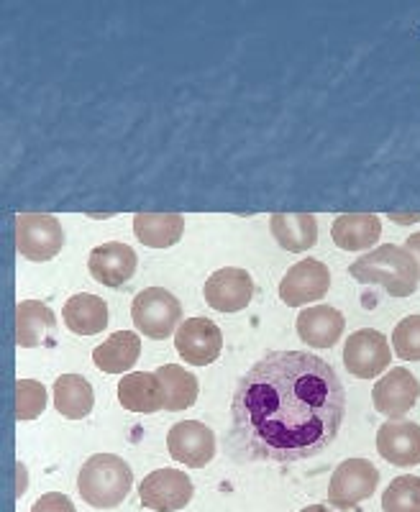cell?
Returning <instances> with one entry per match:
<instances>
[{"label": "cell", "mask_w": 420, "mask_h": 512, "mask_svg": "<svg viewBox=\"0 0 420 512\" xmlns=\"http://www.w3.org/2000/svg\"><path fill=\"white\" fill-rule=\"evenodd\" d=\"M420 397V382L410 369H390L380 382L374 384V410L390 420H403Z\"/></svg>", "instance_id": "obj_13"}, {"label": "cell", "mask_w": 420, "mask_h": 512, "mask_svg": "<svg viewBox=\"0 0 420 512\" xmlns=\"http://www.w3.org/2000/svg\"><path fill=\"white\" fill-rule=\"evenodd\" d=\"M295 328H298L300 341L310 349H331L344 336L346 318L341 310L331 305H315V308L300 310Z\"/></svg>", "instance_id": "obj_16"}, {"label": "cell", "mask_w": 420, "mask_h": 512, "mask_svg": "<svg viewBox=\"0 0 420 512\" xmlns=\"http://www.w3.org/2000/svg\"><path fill=\"white\" fill-rule=\"evenodd\" d=\"M95 405L93 384L80 374H62L54 382V408L62 418L82 420L88 418Z\"/></svg>", "instance_id": "obj_24"}, {"label": "cell", "mask_w": 420, "mask_h": 512, "mask_svg": "<svg viewBox=\"0 0 420 512\" xmlns=\"http://www.w3.org/2000/svg\"><path fill=\"white\" fill-rule=\"evenodd\" d=\"M344 415V382L326 359L269 351L236 384L228 456L239 464L313 459L336 441Z\"/></svg>", "instance_id": "obj_1"}, {"label": "cell", "mask_w": 420, "mask_h": 512, "mask_svg": "<svg viewBox=\"0 0 420 512\" xmlns=\"http://www.w3.org/2000/svg\"><path fill=\"white\" fill-rule=\"evenodd\" d=\"M47 408V387L36 379H18L16 382V418L34 420Z\"/></svg>", "instance_id": "obj_27"}, {"label": "cell", "mask_w": 420, "mask_h": 512, "mask_svg": "<svg viewBox=\"0 0 420 512\" xmlns=\"http://www.w3.org/2000/svg\"><path fill=\"white\" fill-rule=\"evenodd\" d=\"M377 451L392 466H418L420 425L413 420H387L377 431Z\"/></svg>", "instance_id": "obj_15"}, {"label": "cell", "mask_w": 420, "mask_h": 512, "mask_svg": "<svg viewBox=\"0 0 420 512\" xmlns=\"http://www.w3.org/2000/svg\"><path fill=\"white\" fill-rule=\"evenodd\" d=\"M134 487V472L129 461L116 454H95L82 464L77 474V492L90 507L113 510L129 497Z\"/></svg>", "instance_id": "obj_3"}, {"label": "cell", "mask_w": 420, "mask_h": 512, "mask_svg": "<svg viewBox=\"0 0 420 512\" xmlns=\"http://www.w3.org/2000/svg\"><path fill=\"white\" fill-rule=\"evenodd\" d=\"M141 356V338L134 331H116L93 349V364L100 372L123 374L134 369Z\"/></svg>", "instance_id": "obj_21"}, {"label": "cell", "mask_w": 420, "mask_h": 512, "mask_svg": "<svg viewBox=\"0 0 420 512\" xmlns=\"http://www.w3.org/2000/svg\"><path fill=\"white\" fill-rule=\"evenodd\" d=\"M62 318L75 336H95L108 326V303L98 295L80 292L67 300L62 308Z\"/></svg>", "instance_id": "obj_22"}, {"label": "cell", "mask_w": 420, "mask_h": 512, "mask_svg": "<svg viewBox=\"0 0 420 512\" xmlns=\"http://www.w3.org/2000/svg\"><path fill=\"white\" fill-rule=\"evenodd\" d=\"M57 331V315L41 300H21L16 305V344L21 349L47 344Z\"/></svg>", "instance_id": "obj_17"}, {"label": "cell", "mask_w": 420, "mask_h": 512, "mask_svg": "<svg viewBox=\"0 0 420 512\" xmlns=\"http://www.w3.org/2000/svg\"><path fill=\"white\" fill-rule=\"evenodd\" d=\"M392 349L385 333L362 328L349 336L344 346V367L356 379H374L390 369Z\"/></svg>", "instance_id": "obj_7"}, {"label": "cell", "mask_w": 420, "mask_h": 512, "mask_svg": "<svg viewBox=\"0 0 420 512\" xmlns=\"http://www.w3.org/2000/svg\"><path fill=\"white\" fill-rule=\"evenodd\" d=\"M31 512H77V510L67 495H62V492H49V495H41L39 500L34 502Z\"/></svg>", "instance_id": "obj_29"}, {"label": "cell", "mask_w": 420, "mask_h": 512, "mask_svg": "<svg viewBox=\"0 0 420 512\" xmlns=\"http://www.w3.org/2000/svg\"><path fill=\"white\" fill-rule=\"evenodd\" d=\"M131 318L146 338L164 341L180 328L182 303L164 287H146L131 303Z\"/></svg>", "instance_id": "obj_4"}, {"label": "cell", "mask_w": 420, "mask_h": 512, "mask_svg": "<svg viewBox=\"0 0 420 512\" xmlns=\"http://www.w3.org/2000/svg\"><path fill=\"white\" fill-rule=\"evenodd\" d=\"M195 495L193 479L180 469H157L139 487L141 505L154 512H177L190 505Z\"/></svg>", "instance_id": "obj_8"}, {"label": "cell", "mask_w": 420, "mask_h": 512, "mask_svg": "<svg viewBox=\"0 0 420 512\" xmlns=\"http://www.w3.org/2000/svg\"><path fill=\"white\" fill-rule=\"evenodd\" d=\"M185 218L177 213H139L134 216V236L149 249H170L180 244Z\"/></svg>", "instance_id": "obj_23"}, {"label": "cell", "mask_w": 420, "mask_h": 512, "mask_svg": "<svg viewBox=\"0 0 420 512\" xmlns=\"http://www.w3.org/2000/svg\"><path fill=\"white\" fill-rule=\"evenodd\" d=\"M382 510L385 512H420V477L405 474L392 479L390 487L382 495Z\"/></svg>", "instance_id": "obj_26"}, {"label": "cell", "mask_w": 420, "mask_h": 512, "mask_svg": "<svg viewBox=\"0 0 420 512\" xmlns=\"http://www.w3.org/2000/svg\"><path fill=\"white\" fill-rule=\"evenodd\" d=\"M300 512H333V510L328 505H308V507H303Z\"/></svg>", "instance_id": "obj_31"}, {"label": "cell", "mask_w": 420, "mask_h": 512, "mask_svg": "<svg viewBox=\"0 0 420 512\" xmlns=\"http://www.w3.org/2000/svg\"><path fill=\"white\" fill-rule=\"evenodd\" d=\"M203 297L208 308L218 310V313H241L254 300V280L246 269H218L205 282Z\"/></svg>", "instance_id": "obj_11"}, {"label": "cell", "mask_w": 420, "mask_h": 512, "mask_svg": "<svg viewBox=\"0 0 420 512\" xmlns=\"http://www.w3.org/2000/svg\"><path fill=\"white\" fill-rule=\"evenodd\" d=\"M405 249L415 256V262H418V269H420V231L413 233V236H408V241H405Z\"/></svg>", "instance_id": "obj_30"}, {"label": "cell", "mask_w": 420, "mask_h": 512, "mask_svg": "<svg viewBox=\"0 0 420 512\" xmlns=\"http://www.w3.org/2000/svg\"><path fill=\"white\" fill-rule=\"evenodd\" d=\"M382 236V221L374 213H346L333 221L331 239L344 251H364Z\"/></svg>", "instance_id": "obj_20"}, {"label": "cell", "mask_w": 420, "mask_h": 512, "mask_svg": "<svg viewBox=\"0 0 420 512\" xmlns=\"http://www.w3.org/2000/svg\"><path fill=\"white\" fill-rule=\"evenodd\" d=\"M65 246L62 223L49 213L16 216V249L29 262H49Z\"/></svg>", "instance_id": "obj_6"}, {"label": "cell", "mask_w": 420, "mask_h": 512, "mask_svg": "<svg viewBox=\"0 0 420 512\" xmlns=\"http://www.w3.org/2000/svg\"><path fill=\"white\" fill-rule=\"evenodd\" d=\"M392 349L403 361H420V315H408L392 331Z\"/></svg>", "instance_id": "obj_28"}, {"label": "cell", "mask_w": 420, "mask_h": 512, "mask_svg": "<svg viewBox=\"0 0 420 512\" xmlns=\"http://www.w3.org/2000/svg\"><path fill=\"white\" fill-rule=\"evenodd\" d=\"M167 448L177 464L203 469L216 456V433L200 420H182L167 433Z\"/></svg>", "instance_id": "obj_10"}, {"label": "cell", "mask_w": 420, "mask_h": 512, "mask_svg": "<svg viewBox=\"0 0 420 512\" xmlns=\"http://www.w3.org/2000/svg\"><path fill=\"white\" fill-rule=\"evenodd\" d=\"M380 487V472L369 459H346L336 466L328 484V502L336 510H354Z\"/></svg>", "instance_id": "obj_5"}, {"label": "cell", "mask_w": 420, "mask_h": 512, "mask_svg": "<svg viewBox=\"0 0 420 512\" xmlns=\"http://www.w3.org/2000/svg\"><path fill=\"white\" fill-rule=\"evenodd\" d=\"M331 290V272L318 259H303L292 264L280 282V300L287 308H303L318 303Z\"/></svg>", "instance_id": "obj_9"}, {"label": "cell", "mask_w": 420, "mask_h": 512, "mask_svg": "<svg viewBox=\"0 0 420 512\" xmlns=\"http://www.w3.org/2000/svg\"><path fill=\"white\" fill-rule=\"evenodd\" d=\"M269 231L277 244L292 254H303L318 241V221L313 213H275L269 218Z\"/></svg>", "instance_id": "obj_19"}, {"label": "cell", "mask_w": 420, "mask_h": 512, "mask_svg": "<svg viewBox=\"0 0 420 512\" xmlns=\"http://www.w3.org/2000/svg\"><path fill=\"white\" fill-rule=\"evenodd\" d=\"M136 267H139V256L123 241H108L103 246H95L88 256L90 277L111 290H121L136 274Z\"/></svg>", "instance_id": "obj_14"}, {"label": "cell", "mask_w": 420, "mask_h": 512, "mask_svg": "<svg viewBox=\"0 0 420 512\" xmlns=\"http://www.w3.org/2000/svg\"><path fill=\"white\" fill-rule=\"evenodd\" d=\"M349 274L362 285H380L390 297H410L418 290L420 269L405 246L385 244L359 256Z\"/></svg>", "instance_id": "obj_2"}, {"label": "cell", "mask_w": 420, "mask_h": 512, "mask_svg": "<svg viewBox=\"0 0 420 512\" xmlns=\"http://www.w3.org/2000/svg\"><path fill=\"white\" fill-rule=\"evenodd\" d=\"M175 349L187 364L193 367H208L221 356L223 333L221 328L208 318H187L180 323L175 333Z\"/></svg>", "instance_id": "obj_12"}, {"label": "cell", "mask_w": 420, "mask_h": 512, "mask_svg": "<svg viewBox=\"0 0 420 512\" xmlns=\"http://www.w3.org/2000/svg\"><path fill=\"white\" fill-rule=\"evenodd\" d=\"M157 377L164 390V410L167 413H180V410L193 408L200 395L198 377L193 372L182 369L180 364H164L157 369Z\"/></svg>", "instance_id": "obj_25"}, {"label": "cell", "mask_w": 420, "mask_h": 512, "mask_svg": "<svg viewBox=\"0 0 420 512\" xmlns=\"http://www.w3.org/2000/svg\"><path fill=\"white\" fill-rule=\"evenodd\" d=\"M118 402L123 410L152 415L164 410V390L157 372H131L118 382Z\"/></svg>", "instance_id": "obj_18"}]
</instances>
